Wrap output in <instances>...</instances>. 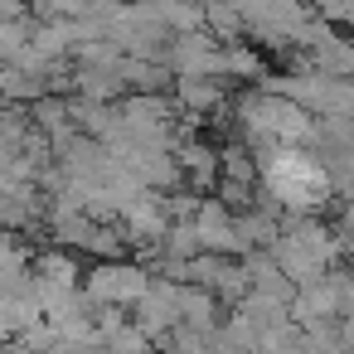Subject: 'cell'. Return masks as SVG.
<instances>
[{"label":"cell","instance_id":"obj_2","mask_svg":"<svg viewBox=\"0 0 354 354\" xmlns=\"http://www.w3.org/2000/svg\"><path fill=\"white\" fill-rule=\"evenodd\" d=\"M175 107L180 112H218L223 107V78H175Z\"/></svg>","mask_w":354,"mask_h":354},{"label":"cell","instance_id":"obj_3","mask_svg":"<svg viewBox=\"0 0 354 354\" xmlns=\"http://www.w3.org/2000/svg\"><path fill=\"white\" fill-rule=\"evenodd\" d=\"M10 354H49V349H25V344H10Z\"/></svg>","mask_w":354,"mask_h":354},{"label":"cell","instance_id":"obj_1","mask_svg":"<svg viewBox=\"0 0 354 354\" xmlns=\"http://www.w3.org/2000/svg\"><path fill=\"white\" fill-rule=\"evenodd\" d=\"M151 286H156V277H151L141 262H127V257H117V262H93V267L83 272L88 301H93V306H107V310H127V306L136 310Z\"/></svg>","mask_w":354,"mask_h":354}]
</instances>
